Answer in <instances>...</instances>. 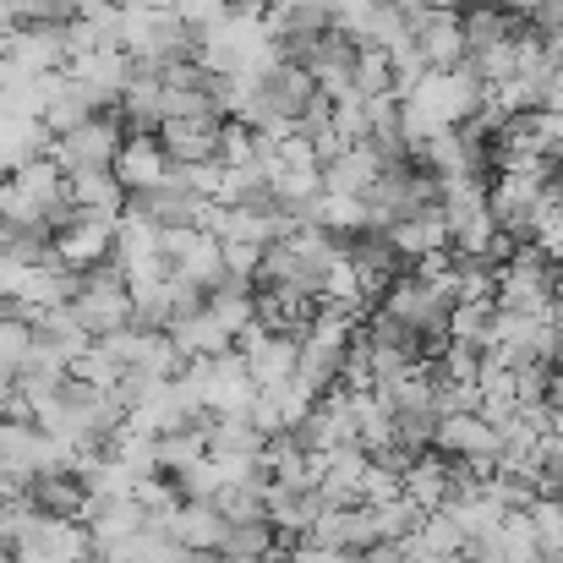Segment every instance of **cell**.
Instances as JSON below:
<instances>
[{"label": "cell", "mask_w": 563, "mask_h": 563, "mask_svg": "<svg viewBox=\"0 0 563 563\" xmlns=\"http://www.w3.org/2000/svg\"><path fill=\"white\" fill-rule=\"evenodd\" d=\"M126 197L115 170H71V208L77 213H104V219H121L126 213Z\"/></svg>", "instance_id": "obj_14"}, {"label": "cell", "mask_w": 563, "mask_h": 563, "mask_svg": "<svg viewBox=\"0 0 563 563\" xmlns=\"http://www.w3.org/2000/svg\"><path fill=\"white\" fill-rule=\"evenodd\" d=\"M55 252H60V263L77 268V274L99 268L104 257H115V219H104V213H77L71 224L55 230Z\"/></svg>", "instance_id": "obj_8"}, {"label": "cell", "mask_w": 563, "mask_h": 563, "mask_svg": "<svg viewBox=\"0 0 563 563\" xmlns=\"http://www.w3.org/2000/svg\"><path fill=\"white\" fill-rule=\"evenodd\" d=\"M377 176H383V154H377L373 143H356V148H345V154H340L334 165H323V191L367 197Z\"/></svg>", "instance_id": "obj_15"}, {"label": "cell", "mask_w": 563, "mask_h": 563, "mask_svg": "<svg viewBox=\"0 0 563 563\" xmlns=\"http://www.w3.org/2000/svg\"><path fill=\"white\" fill-rule=\"evenodd\" d=\"M432 449H443L449 460H498L504 438H498V427L482 410H454V416L438 421V443Z\"/></svg>", "instance_id": "obj_10"}, {"label": "cell", "mask_w": 563, "mask_h": 563, "mask_svg": "<svg viewBox=\"0 0 563 563\" xmlns=\"http://www.w3.org/2000/svg\"><path fill=\"white\" fill-rule=\"evenodd\" d=\"M263 257H268V246H257V241H224V274L257 279L263 274Z\"/></svg>", "instance_id": "obj_25"}, {"label": "cell", "mask_w": 563, "mask_h": 563, "mask_svg": "<svg viewBox=\"0 0 563 563\" xmlns=\"http://www.w3.org/2000/svg\"><path fill=\"white\" fill-rule=\"evenodd\" d=\"M274 548H279V531H274L268 520L230 526V531H224V542H219V553H241V559H268Z\"/></svg>", "instance_id": "obj_21"}, {"label": "cell", "mask_w": 563, "mask_h": 563, "mask_svg": "<svg viewBox=\"0 0 563 563\" xmlns=\"http://www.w3.org/2000/svg\"><path fill=\"white\" fill-rule=\"evenodd\" d=\"M367 563H410V553H405V542H373Z\"/></svg>", "instance_id": "obj_27"}, {"label": "cell", "mask_w": 563, "mask_h": 563, "mask_svg": "<svg viewBox=\"0 0 563 563\" xmlns=\"http://www.w3.org/2000/svg\"><path fill=\"white\" fill-rule=\"evenodd\" d=\"M115 5H121V0H115Z\"/></svg>", "instance_id": "obj_34"}, {"label": "cell", "mask_w": 563, "mask_h": 563, "mask_svg": "<svg viewBox=\"0 0 563 563\" xmlns=\"http://www.w3.org/2000/svg\"><path fill=\"white\" fill-rule=\"evenodd\" d=\"M388 5H399V0H388Z\"/></svg>", "instance_id": "obj_33"}, {"label": "cell", "mask_w": 563, "mask_h": 563, "mask_svg": "<svg viewBox=\"0 0 563 563\" xmlns=\"http://www.w3.org/2000/svg\"><path fill=\"white\" fill-rule=\"evenodd\" d=\"M493 329H498V301H460V307L449 312V334H454L460 345L493 351V345H498Z\"/></svg>", "instance_id": "obj_17"}, {"label": "cell", "mask_w": 563, "mask_h": 563, "mask_svg": "<svg viewBox=\"0 0 563 563\" xmlns=\"http://www.w3.org/2000/svg\"><path fill=\"white\" fill-rule=\"evenodd\" d=\"M219 563H268V559H241V553H219Z\"/></svg>", "instance_id": "obj_30"}, {"label": "cell", "mask_w": 563, "mask_h": 563, "mask_svg": "<svg viewBox=\"0 0 563 563\" xmlns=\"http://www.w3.org/2000/svg\"><path fill=\"white\" fill-rule=\"evenodd\" d=\"M553 323L563 329V263H559V279H553Z\"/></svg>", "instance_id": "obj_29"}, {"label": "cell", "mask_w": 563, "mask_h": 563, "mask_svg": "<svg viewBox=\"0 0 563 563\" xmlns=\"http://www.w3.org/2000/svg\"><path fill=\"white\" fill-rule=\"evenodd\" d=\"M224 126V121H219ZM219 126H187V121H165L159 143L170 154V165H213L219 159Z\"/></svg>", "instance_id": "obj_16"}, {"label": "cell", "mask_w": 563, "mask_h": 563, "mask_svg": "<svg viewBox=\"0 0 563 563\" xmlns=\"http://www.w3.org/2000/svg\"><path fill=\"white\" fill-rule=\"evenodd\" d=\"M323 224L340 235V241H351V235H362V230H373V213H367V197H345V191H323Z\"/></svg>", "instance_id": "obj_19"}, {"label": "cell", "mask_w": 563, "mask_h": 563, "mask_svg": "<svg viewBox=\"0 0 563 563\" xmlns=\"http://www.w3.org/2000/svg\"><path fill=\"white\" fill-rule=\"evenodd\" d=\"M274 197H279L285 208H290V202H312V197H323V170H318V165H307V170H279Z\"/></svg>", "instance_id": "obj_23"}, {"label": "cell", "mask_w": 563, "mask_h": 563, "mask_svg": "<svg viewBox=\"0 0 563 563\" xmlns=\"http://www.w3.org/2000/svg\"><path fill=\"white\" fill-rule=\"evenodd\" d=\"M22 498L38 509V515H49V520H88V504H93V493H88V482L66 465V471H33L27 482H22Z\"/></svg>", "instance_id": "obj_7"}, {"label": "cell", "mask_w": 563, "mask_h": 563, "mask_svg": "<svg viewBox=\"0 0 563 563\" xmlns=\"http://www.w3.org/2000/svg\"><path fill=\"white\" fill-rule=\"evenodd\" d=\"M410 44L421 49V60L432 66V71H449V66H460L471 49H465V11H454V5H427V11H416L410 16Z\"/></svg>", "instance_id": "obj_4"}, {"label": "cell", "mask_w": 563, "mask_h": 563, "mask_svg": "<svg viewBox=\"0 0 563 563\" xmlns=\"http://www.w3.org/2000/svg\"><path fill=\"white\" fill-rule=\"evenodd\" d=\"M208 460V427H176V432H159V471L165 476H181L187 465Z\"/></svg>", "instance_id": "obj_18"}, {"label": "cell", "mask_w": 563, "mask_h": 563, "mask_svg": "<svg viewBox=\"0 0 563 563\" xmlns=\"http://www.w3.org/2000/svg\"><path fill=\"white\" fill-rule=\"evenodd\" d=\"M126 208L132 213H143L148 224H159V230H181V224H202V213H208V197H197L187 181H176V170L159 181V187H143L126 197Z\"/></svg>", "instance_id": "obj_5"}, {"label": "cell", "mask_w": 563, "mask_h": 563, "mask_svg": "<svg viewBox=\"0 0 563 563\" xmlns=\"http://www.w3.org/2000/svg\"><path fill=\"white\" fill-rule=\"evenodd\" d=\"M110 170L121 176V187H126V191L159 187V181L170 176V154H165L159 132H132V137H126V148L115 154V165H110Z\"/></svg>", "instance_id": "obj_11"}, {"label": "cell", "mask_w": 563, "mask_h": 563, "mask_svg": "<svg viewBox=\"0 0 563 563\" xmlns=\"http://www.w3.org/2000/svg\"><path fill=\"white\" fill-rule=\"evenodd\" d=\"M307 542H318V548H329V553H367L377 537V520H373V504H340V509H329V515H318V526H307L301 531Z\"/></svg>", "instance_id": "obj_9"}, {"label": "cell", "mask_w": 563, "mask_h": 563, "mask_svg": "<svg viewBox=\"0 0 563 563\" xmlns=\"http://www.w3.org/2000/svg\"><path fill=\"white\" fill-rule=\"evenodd\" d=\"M5 60L27 77L38 71H66L71 49H66V27L60 22H16L11 27V44H5Z\"/></svg>", "instance_id": "obj_6"}, {"label": "cell", "mask_w": 563, "mask_h": 563, "mask_svg": "<svg viewBox=\"0 0 563 563\" xmlns=\"http://www.w3.org/2000/svg\"><path fill=\"white\" fill-rule=\"evenodd\" d=\"M553 279H559V263L537 241H520V252L498 274V307L504 312H553Z\"/></svg>", "instance_id": "obj_2"}, {"label": "cell", "mask_w": 563, "mask_h": 563, "mask_svg": "<svg viewBox=\"0 0 563 563\" xmlns=\"http://www.w3.org/2000/svg\"><path fill=\"white\" fill-rule=\"evenodd\" d=\"M542 110L563 115V60H559V71H553V82H548V93H542Z\"/></svg>", "instance_id": "obj_28"}, {"label": "cell", "mask_w": 563, "mask_h": 563, "mask_svg": "<svg viewBox=\"0 0 563 563\" xmlns=\"http://www.w3.org/2000/svg\"><path fill=\"white\" fill-rule=\"evenodd\" d=\"M356 93L362 99H388L394 93V55L388 49H362L356 55Z\"/></svg>", "instance_id": "obj_22"}, {"label": "cell", "mask_w": 563, "mask_h": 563, "mask_svg": "<svg viewBox=\"0 0 563 563\" xmlns=\"http://www.w3.org/2000/svg\"><path fill=\"white\" fill-rule=\"evenodd\" d=\"M66 563H104L99 553H82V559H66Z\"/></svg>", "instance_id": "obj_32"}, {"label": "cell", "mask_w": 563, "mask_h": 563, "mask_svg": "<svg viewBox=\"0 0 563 563\" xmlns=\"http://www.w3.org/2000/svg\"><path fill=\"white\" fill-rule=\"evenodd\" d=\"M449 487H454V460L443 449H427L405 465V493L421 504V509H443L449 504Z\"/></svg>", "instance_id": "obj_13"}, {"label": "cell", "mask_w": 563, "mask_h": 563, "mask_svg": "<svg viewBox=\"0 0 563 563\" xmlns=\"http://www.w3.org/2000/svg\"><path fill=\"white\" fill-rule=\"evenodd\" d=\"M410 104H421L432 121H443V126H465L482 104H487V77L471 66V60H460V66H449V71H427L421 77V88L410 93Z\"/></svg>", "instance_id": "obj_1"}, {"label": "cell", "mask_w": 563, "mask_h": 563, "mask_svg": "<svg viewBox=\"0 0 563 563\" xmlns=\"http://www.w3.org/2000/svg\"><path fill=\"white\" fill-rule=\"evenodd\" d=\"M176 16L187 22V27H213V22H224L230 16V0H176Z\"/></svg>", "instance_id": "obj_26"}, {"label": "cell", "mask_w": 563, "mask_h": 563, "mask_svg": "<svg viewBox=\"0 0 563 563\" xmlns=\"http://www.w3.org/2000/svg\"><path fill=\"white\" fill-rule=\"evenodd\" d=\"M165 531H170L181 548H208V553H219V542H224L230 520H224L208 498H187V504L165 520Z\"/></svg>", "instance_id": "obj_12"}, {"label": "cell", "mask_w": 563, "mask_h": 563, "mask_svg": "<svg viewBox=\"0 0 563 563\" xmlns=\"http://www.w3.org/2000/svg\"><path fill=\"white\" fill-rule=\"evenodd\" d=\"M421 515H427V509H421L410 493H399V498H388V504H373V520H377V537H383V542H405V537H416Z\"/></svg>", "instance_id": "obj_20"}, {"label": "cell", "mask_w": 563, "mask_h": 563, "mask_svg": "<svg viewBox=\"0 0 563 563\" xmlns=\"http://www.w3.org/2000/svg\"><path fill=\"white\" fill-rule=\"evenodd\" d=\"M126 115H121V104L115 110H99L93 121H82L77 132H66V137H55V159L66 165V170H110L115 165V154L126 148Z\"/></svg>", "instance_id": "obj_3"}, {"label": "cell", "mask_w": 563, "mask_h": 563, "mask_svg": "<svg viewBox=\"0 0 563 563\" xmlns=\"http://www.w3.org/2000/svg\"><path fill=\"white\" fill-rule=\"evenodd\" d=\"M11 559H16V553H11V542L0 537V563H11Z\"/></svg>", "instance_id": "obj_31"}, {"label": "cell", "mask_w": 563, "mask_h": 563, "mask_svg": "<svg viewBox=\"0 0 563 563\" xmlns=\"http://www.w3.org/2000/svg\"><path fill=\"white\" fill-rule=\"evenodd\" d=\"M399 493H405V471L373 460L367 476H362V504H388V498H399Z\"/></svg>", "instance_id": "obj_24"}]
</instances>
